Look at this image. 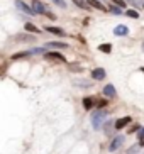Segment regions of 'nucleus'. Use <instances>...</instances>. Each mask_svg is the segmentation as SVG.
<instances>
[{"mask_svg":"<svg viewBox=\"0 0 144 154\" xmlns=\"http://www.w3.org/2000/svg\"><path fill=\"white\" fill-rule=\"evenodd\" d=\"M15 5H17L19 9L22 10V12H26V14H29V15H34V14H36V10H32L29 5L24 4V2H20V0H17V2H15Z\"/></svg>","mask_w":144,"mask_h":154,"instance_id":"obj_3","label":"nucleus"},{"mask_svg":"<svg viewBox=\"0 0 144 154\" xmlns=\"http://www.w3.org/2000/svg\"><path fill=\"white\" fill-rule=\"evenodd\" d=\"M141 69H142V73H144V68H141Z\"/></svg>","mask_w":144,"mask_h":154,"instance_id":"obj_27","label":"nucleus"},{"mask_svg":"<svg viewBox=\"0 0 144 154\" xmlns=\"http://www.w3.org/2000/svg\"><path fill=\"white\" fill-rule=\"evenodd\" d=\"M129 122H131V117H122V119H119L117 122H115V129H119V131H121L122 127H126Z\"/></svg>","mask_w":144,"mask_h":154,"instance_id":"obj_10","label":"nucleus"},{"mask_svg":"<svg viewBox=\"0 0 144 154\" xmlns=\"http://www.w3.org/2000/svg\"><path fill=\"white\" fill-rule=\"evenodd\" d=\"M48 48H53V49H66L68 48V44H64V42H58V41H51V42H48Z\"/></svg>","mask_w":144,"mask_h":154,"instance_id":"obj_7","label":"nucleus"},{"mask_svg":"<svg viewBox=\"0 0 144 154\" xmlns=\"http://www.w3.org/2000/svg\"><path fill=\"white\" fill-rule=\"evenodd\" d=\"M34 10H36V14H48L46 7L41 2H34Z\"/></svg>","mask_w":144,"mask_h":154,"instance_id":"obj_12","label":"nucleus"},{"mask_svg":"<svg viewBox=\"0 0 144 154\" xmlns=\"http://www.w3.org/2000/svg\"><path fill=\"white\" fill-rule=\"evenodd\" d=\"M104 95L108 97V98L115 97V88H114V85H105L104 86Z\"/></svg>","mask_w":144,"mask_h":154,"instance_id":"obj_8","label":"nucleus"},{"mask_svg":"<svg viewBox=\"0 0 144 154\" xmlns=\"http://www.w3.org/2000/svg\"><path fill=\"white\" fill-rule=\"evenodd\" d=\"M141 146H144V137H141V142H139Z\"/></svg>","mask_w":144,"mask_h":154,"instance_id":"obj_25","label":"nucleus"},{"mask_svg":"<svg viewBox=\"0 0 144 154\" xmlns=\"http://www.w3.org/2000/svg\"><path fill=\"white\" fill-rule=\"evenodd\" d=\"M122 7H119V5H112V7H108V10L112 12V14H115V15H121L122 14Z\"/></svg>","mask_w":144,"mask_h":154,"instance_id":"obj_18","label":"nucleus"},{"mask_svg":"<svg viewBox=\"0 0 144 154\" xmlns=\"http://www.w3.org/2000/svg\"><path fill=\"white\" fill-rule=\"evenodd\" d=\"M124 144V137L122 136H119V137H115V139L112 140V144L108 146V151H117L121 146Z\"/></svg>","mask_w":144,"mask_h":154,"instance_id":"obj_4","label":"nucleus"},{"mask_svg":"<svg viewBox=\"0 0 144 154\" xmlns=\"http://www.w3.org/2000/svg\"><path fill=\"white\" fill-rule=\"evenodd\" d=\"M99 51H102V53H105V54H107V53H110V51H112V46H110V44H100L99 46Z\"/></svg>","mask_w":144,"mask_h":154,"instance_id":"obj_16","label":"nucleus"},{"mask_svg":"<svg viewBox=\"0 0 144 154\" xmlns=\"http://www.w3.org/2000/svg\"><path fill=\"white\" fill-rule=\"evenodd\" d=\"M105 117H107V112H105V110H97V112L92 115V125H93L95 129H99V127L102 125Z\"/></svg>","mask_w":144,"mask_h":154,"instance_id":"obj_1","label":"nucleus"},{"mask_svg":"<svg viewBox=\"0 0 144 154\" xmlns=\"http://www.w3.org/2000/svg\"><path fill=\"white\" fill-rule=\"evenodd\" d=\"M56 5H59V7H66V4H64V0H53Z\"/></svg>","mask_w":144,"mask_h":154,"instance_id":"obj_23","label":"nucleus"},{"mask_svg":"<svg viewBox=\"0 0 144 154\" xmlns=\"http://www.w3.org/2000/svg\"><path fill=\"white\" fill-rule=\"evenodd\" d=\"M114 32H115V36H127L129 29H127L126 26H117V27L114 29Z\"/></svg>","mask_w":144,"mask_h":154,"instance_id":"obj_11","label":"nucleus"},{"mask_svg":"<svg viewBox=\"0 0 144 154\" xmlns=\"http://www.w3.org/2000/svg\"><path fill=\"white\" fill-rule=\"evenodd\" d=\"M26 31L34 32V34H39V32H41V29H39V27H36L34 24H26Z\"/></svg>","mask_w":144,"mask_h":154,"instance_id":"obj_15","label":"nucleus"},{"mask_svg":"<svg viewBox=\"0 0 144 154\" xmlns=\"http://www.w3.org/2000/svg\"><path fill=\"white\" fill-rule=\"evenodd\" d=\"M105 105H107V102H105V100H99V102H97V107H100V109H104Z\"/></svg>","mask_w":144,"mask_h":154,"instance_id":"obj_22","label":"nucleus"},{"mask_svg":"<svg viewBox=\"0 0 144 154\" xmlns=\"http://www.w3.org/2000/svg\"><path fill=\"white\" fill-rule=\"evenodd\" d=\"M92 78L93 80H104L105 78V69H102V68H95L93 71H92Z\"/></svg>","mask_w":144,"mask_h":154,"instance_id":"obj_6","label":"nucleus"},{"mask_svg":"<svg viewBox=\"0 0 144 154\" xmlns=\"http://www.w3.org/2000/svg\"><path fill=\"white\" fill-rule=\"evenodd\" d=\"M142 51H144V42H142Z\"/></svg>","mask_w":144,"mask_h":154,"instance_id":"obj_26","label":"nucleus"},{"mask_svg":"<svg viewBox=\"0 0 144 154\" xmlns=\"http://www.w3.org/2000/svg\"><path fill=\"white\" fill-rule=\"evenodd\" d=\"M46 31L51 32V34H58V36H64V31L63 29H59V27H53V26H48L46 27Z\"/></svg>","mask_w":144,"mask_h":154,"instance_id":"obj_13","label":"nucleus"},{"mask_svg":"<svg viewBox=\"0 0 144 154\" xmlns=\"http://www.w3.org/2000/svg\"><path fill=\"white\" fill-rule=\"evenodd\" d=\"M44 58L48 61H59V63H66V58L63 54H59V53H46Z\"/></svg>","mask_w":144,"mask_h":154,"instance_id":"obj_2","label":"nucleus"},{"mask_svg":"<svg viewBox=\"0 0 144 154\" xmlns=\"http://www.w3.org/2000/svg\"><path fill=\"white\" fill-rule=\"evenodd\" d=\"M86 2H88V5H90V7L100 10V12H108V10L104 7V4H102V2H99V0H86Z\"/></svg>","mask_w":144,"mask_h":154,"instance_id":"obj_5","label":"nucleus"},{"mask_svg":"<svg viewBox=\"0 0 144 154\" xmlns=\"http://www.w3.org/2000/svg\"><path fill=\"white\" fill-rule=\"evenodd\" d=\"M112 2H114L115 5H119V7H122V9L126 7V0H112Z\"/></svg>","mask_w":144,"mask_h":154,"instance_id":"obj_21","label":"nucleus"},{"mask_svg":"<svg viewBox=\"0 0 144 154\" xmlns=\"http://www.w3.org/2000/svg\"><path fill=\"white\" fill-rule=\"evenodd\" d=\"M95 103H97V102H95L93 97H85V98H83V107H85L86 110H90Z\"/></svg>","mask_w":144,"mask_h":154,"instance_id":"obj_9","label":"nucleus"},{"mask_svg":"<svg viewBox=\"0 0 144 154\" xmlns=\"http://www.w3.org/2000/svg\"><path fill=\"white\" fill-rule=\"evenodd\" d=\"M126 14L129 15L131 19H137V17H139V12H137V10H134V9H129V10L126 12Z\"/></svg>","mask_w":144,"mask_h":154,"instance_id":"obj_20","label":"nucleus"},{"mask_svg":"<svg viewBox=\"0 0 144 154\" xmlns=\"http://www.w3.org/2000/svg\"><path fill=\"white\" fill-rule=\"evenodd\" d=\"M141 137H144V129H141V132H139V139Z\"/></svg>","mask_w":144,"mask_h":154,"instance_id":"obj_24","label":"nucleus"},{"mask_svg":"<svg viewBox=\"0 0 144 154\" xmlns=\"http://www.w3.org/2000/svg\"><path fill=\"white\" fill-rule=\"evenodd\" d=\"M32 51H24V53H19V54H14L12 59H20V58H26V56H31Z\"/></svg>","mask_w":144,"mask_h":154,"instance_id":"obj_17","label":"nucleus"},{"mask_svg":"<svg viewBox=\"0 0 144 154\" xmlns=\"http://www.w3.org/2000/svg\"><path fill=\"white\" fill-rule=\"evenodd\" d=\"M73 4L77 5V7H80V9H83V10H86L90 5H88V2H85V0H73Z\"/></svg>","mask_w":144,"mask_h":154,"instance_id":"obj_14","label":"nucleus"},{"mask_svg":"<svg viewBox=\"0 0 144 154\" xmlns=\"http://www.w3.org/2000/svg\"><path fill=\"white\" fill-rule=\"evenodd\" d=\"M68 68L71 69V71H75V73H81V71H83V68H81V66H77V63L68 64Z\"/></svg>","mask_w":144,"mask_h":154,"instance_id":"obj_19","label":"nucleus"}]
</instances>
